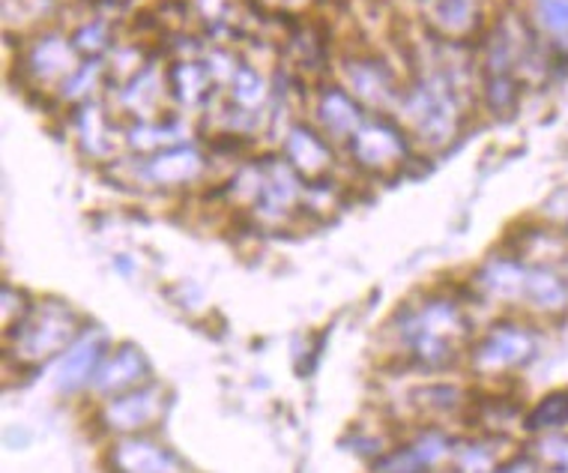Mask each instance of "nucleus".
I'll return each instance as SVG.
<instances>
[{
  "mask_svg": "<svg viewBox=\"0 0 568 473\" xmlns=\"http://www.w3.org/2000/svg\"><path fill=\"white\" fill-rule=\"evenodd\" d=\"M545 19L550 28L568 30V0H545Z\"/></svg>",
  "mask_w": 568,
  "mask_h": 473,
  "instance_id": "1",
  "label": "nucleus"
}]
</instances>
